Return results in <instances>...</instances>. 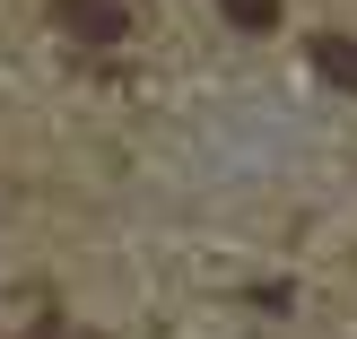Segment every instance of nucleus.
<instances>
[{
	"instance_id": "3",
	"label": "nucleus",
	"mask_w": 357,
	"mask_h": 339,
	"mask_svg": "<svg viewBox=\"0 0 357 339\" xmlns=\"http://www.w3.org/2000/svg\"><path fill=\"white\" fill-rule=\"evenodd\" d=\"M218 17L244 26V35H271V26H279V0H218Z\"/></svg>"
},
{
	"instance_id": "2",
	"label": "nucleus",
	"mask_w": 357,
	"mask_h": 339,
	"mask_svg": "<svg viewBox=\"0 0 357 339\" xmlns=\"http://www.w3.org/2000/svg\"><path fill=\"white\" fill-rule=\"evenodd\" d=\"M305 61H314V79H323V87H340V96H357V35L323 26V35L305 44Z\"/></svg>"
},
{
	"instance_id": "1",
	"label": "nucleus",
	"mask_w": 357,
	"mask_h": 339,
	"mask_svg": "<svg viewBox=\"0 0 357 339\" xmlns=\"http://www.w3.org/2000/svg\"><path fill=\"white\" fill-rule=\"evenodd\" d=\"M52 26L79 44H131V0H52Z\"/></svg>"
}]
</instances>
